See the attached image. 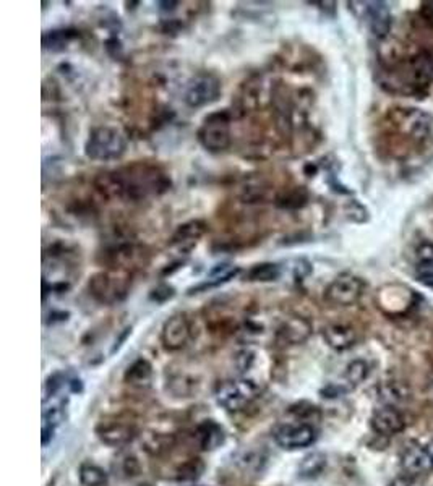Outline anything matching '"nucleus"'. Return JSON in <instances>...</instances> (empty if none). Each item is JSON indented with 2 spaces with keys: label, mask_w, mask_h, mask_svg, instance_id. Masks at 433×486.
<instances>
[{
  "label": "nucleus",
  "mask_w": 433,
  "mask_h": 486,
  "mask_svg": "<svg viewBox=\"0 0 433 486\" xmlns=\"http://www.w3.org/2000/svg\"><path fill=\"white\" fill-rule=\"evenodd\" d=\"M98 192L106 198H119L127 201H143V199L159 197L170 188V179L161 167L148 162L120 167L106 172L94 180Z\"/></svg>",
  "instance_id": "obj_1"
},
{
  "label": "nucleus",
  "mask_w": 433,
  "mask_h": 486,
  "mask_svg": "<svg viewBox=\"0 0 433 486\" xmlns=\"http://www.w3.org/2000/svg\"><path fill=\"white\" fill-rule=\"evenodd\" d=\"M127 151V138L114 126H96L89 131L85 143V154L91 161H115Z\"/></svg>",
  "instance_id": "obj_2"
},
{
  "label": "nucleus",
  "mask_w": 433,
  "mask_h": 486,
  "mask_svg": "<svg viewBox=\"0 0 433 486\" xmlns=\"http://www.w3.org/2000/svg\"><path fill=\"white\" fill-rule=\"evenodd\" d=\"M393 80V86L404 89L406 93H419L428 88V85L433 81V58L425 52L409 57L408 60L396 67Z\"/></svg>",
  "instance_id": "obj_3"
},
{
  "label": "nucleus",
  "mask_w": 433,
  "mask_h": 486,
  "mask_svg": "<svg viewBox=\"0 0 433 486\" xmlns=\"http://www.w3.org/2000/svg\"><path fill=\"white\" fill-rule=\"evenodd\" d=\"M130 284H132V279H130L129 271L112 267L109 271H101L98 272V274H94L91 279H89L88 289L89 294H91L98 302L106 303V305H112V303L120 302V300L127 297Z\"/></svg>",
  "instance_id": "obj_4"
},
{
  "label": "nucleus",
  "mask_w": 433,
  "mask_h": 486,
  "mask_svg": "<svg viewBox=\"0 0 433 486\" xmlns=\"http://www.w3.org/2000/svg\"><path fill=\"white\" fill-rule=\"evenodd\" d=\"M260 396V386L249 378L224 381L216 389V401L229 412H238L249 407Z\"/></svg>",
  "instance_id": "obj_5"
},
{
  "label": "nucleus",
  "mask_w": 433,
  "mask_h": 486,
  "mask_svg": "<svg viewBox=\"0 0 433 486\" xmlns=\"http://www.w3.org/2000/svg\"><path fill=\"white\" fill-rule=\"evenodd\" d=\"M198 140L211 153H219L229 148L232 142L231 133V117L227 112L211 113L203 122Z\"/></svg>",
  "instance_id": "obj_6"
},
{
  "label": "nucleus",
  "mask_w": 433,
  "mask_h": 486,
  "mask_svg": "<svg viewBox=\"0 0 433 486\" xmlns=\"http://www.w3.org/2000/svg\"><path fill=\"white\" fill-rule=\"evenodd\" d=\"M364 289L365 283L359 276L351 274V272H342V274L336 276L324 289V300L331 305L351 307L359 302L364 294Z\"/></svg>",
  "instance_id": "obj_7"
},
{
  "label": "nucleus",
  "mask_w": 433,
  "mask_h": 486,
  "mask_svg": "<svg viewBox=\"0 0 433 486\" xmlns=\"http://www.w3.org/2000/svg\"><path fill=\"white\" fill-rule=\"evenodd\" d=\"M221 96V81L213 74H200L187 83L184 101L188 107L200 109L216 102Z\"/></svg>",
  "instance_id": "obj_8"
},
{
  "label": "nucleus",
  "mask_w": 433,
  "mask_h": 486,
  "mask_svg": "<svg viewBox=\"0 0 433 486\" xmlns=\"http://www.w3.org/2000/svg\"><path fill=\"white\" fill-rule=\"evenodd\" d=\"M274 441L286 451H297L317 441V430L310 423H287L274 431Z\"/></svg>",
  "instance_id": "obj_9"
},
{
  "label": "nucleus",
  "mask_w": 433,
  "mask_h": 486,
  "mask_svg": "<svg viewBox=\"0 0 433 486\" xmlns=\"http://www.w3.org/2000/svg\"><path fill=\"white\" fill-rule=\"evenodd\" d=\"M190 321L182 313H179V315L170 316L164 322L161 331V342L168 351L177 352L182 351L185 345H187L188 340H190Z\"/></svg>",
  "instance_id": "obj_10"
},
{
  "label": "nucleus",
  "mask_w": 433,
  "mask_h": 486,
  "mask_svg": "<svg viewBox=\"0 0 433 486\" xmlns=\"http://www.w3.org/2000/svg\"><path fill=\"white\" fill-rule=\"evenodd\" d=\"M370 425L378 434L396 436L406 428V419L396 407L383 406L373 412Z\"/></svg>",
  "instance_id": "obj_11"
},
{
  "label": "nucleus",
  "mask_w": 433,
  "mask_h": 486,
  "mask_svg": "<svg viewBox=\"0 0 433 486\" xmlns=\"http://www.w3.org/2000/svg\"><path fill=\"white\" fill-rule=\"evenodd\" d=\"M65 399L57 396H49L44 401L43 408V426H41V439L43 444H47L49 439H52L54 431L57 430V426L62 425V421L65 420Z\"/></svg>",
  "instance_id": "obj_12"
},
{
  "label": "nucleus",
  "mask_w": 433,
  "mask_h": 486,
  "mask_svg": "<svg viewBox=\"0 0 433 486\" xmlns=\"http://www.w3.org/2000/svg\"><path fill=\"white\" fill-rule=\"evenodd\" d=\"M401 469L406 476H421L433 472V464L428 456L425 446L421 444H412L408 449H404L401 456Z\"/></svg>",
  "instance_id": "obj_13"
},
{
  "label": "nucleus",
  "mask_w": 433,
  "mask_h": 486,
  "mask_svg": "<svg viewBox=\"0 0 433 486\" xmlns=\"http://www.w3.org/2000/svg\"><path fill=\"white\" fill-rule=\"evenodd\" d=\"M312 334V324L309 320L300 316L289 318L279 326L276 340L282 345H297L305 342Z\"/></svg>",
  "instance_id": "obj_14"
},
{
  "label": "nucleus",
  "mask_w": 433,
  "mask_h": 486,
  "mask_svg": "<svg viewBox=\"0 0 433 486\" xmlns=\"http://www.w3.org/2000/svg\"><path fill=\"white\" fill-rule=\"evenodd\" d=\"M398 124L403 130V133L409 135L410 138L422 140L425 138L430 131V117L425 112H422L421 109H403L399 112Z\"/></svg>",
  "instance_id": "obj_15"
},
{
  "label": "nucleus",
  "mask_w": 433,
  "mask_h": 486,
  "mask_svg": "<svg viewBox=\"0 0 433 486\" xmlns=\"http://www.w3.org/2000/svg\"><path fill=\"white\" fill-rule=\"evenodd\" d=\"M365 15H367L370 31L373 36H377L378 39L386 38L393 23L390 7L385 2H368L365 3Z\"/></svg>",
  "instance_id": "obj_16"
},
{
  "label": "nucleus",
  "mask_w": 433,
  "mask_h": 486,
  "mask_svg": "<svg viewBox=\"0 0 433 486\" xmlns=\"http://www.w3.org/2000/svg\"><path fill=\"white\" fill-rule=\"evenodd\" d=\"M323 339L331 349H335L337 352H344L354 347L355 342H357V333H355L353 326L335 322V324H328L326 328H323Z\"/></svg>",
  "instance_id": "obj_17"
},
{
  "label": "nucleus",
  "mask_w": 433,
  "mask_h": 486,
  "mask_svg": "<svg viewBox=\"0 0 433 486\" xmlns=\"http://www.w3.org/2000/svg\"><path fill=\"white\" fill-rule=\"evenodd\" d=\"M135 428L125 421H107L98 428V436L107 446H124L132 441Z\"/></svg>",
  "instance_id": "obj_18"
},
{
  "label": "nucleus",
  "mask_w": 433,
  "mask_h": 486,
  "mask_svg": "<svg viewBox=\"0 0 433 486\" xmlns=\"http://www.w3.org/2000/svg\"><path fill=\"white\" fill-rule=\"evenodd\" d=\"M206 232V224L203 221H190L185 222V224L179 225V229L175 230V234L173 235V245L185 250L193 248V245H197L198 240H200Z\"/></svg>",
  "instance_id": "obj_19"
},
{
  "label": "nucleus",
  "mask_w": 433,
  "mask_h": 486,
  "mask_svg": "<svg viewBox=\"0 0 433 486\" xmlns=\"http://www.w3.org/2000/svg\"><path fill=\"white\" fill-rule=\"evenodd\" d=\"M197 438L201 449H205V451H214V449H218L221 444L224 443L225 434H224V430L221 428L216 421L208 420L198 426Z\"/></svg>",
  "instance_id": "obj_20"
},
{
  "label": "nucleus",
  "mask_w": 433,
  "mask_h": 486,
  "mask_svg": "<svg viewBox=\"0 0 433 486\" xmlns=\"http://www.w3.org/2000/svg\"><path fill=\"white\" fill-rule=\"evenodd\" d=\"M410 396L409 388L399 381H386L378 386V397L385 402V406L396 407L398 404H404Z\"/></svg>",
  "instance_id": "obj_21"
},
{
  "label": "nucleus",
  "mask_w": 433,
  "mask_h": 486,
  "mask_svg": "<svg viewBox=\"0 0 433 486\" xmlns=\"http://www.w3.org/2000/svg\"><path fill=\"white\" fill-rule=\"evenodd\" d=\"M241 269L238 267H232L231 265H219L216 269H213L210 272V277L206 283H203L200 285H197V287L190 289V294L198 292V290H205V289H211V287H218L221 284L229 283V280L232 279V277H236Z\"/></svg>",
  "instance_id": "obj_22"
},
{
  "label": "nucleus",
  "mask_w": 433,
  "mask_h": 486,
  "mask_svg": "<svg viewBox=\"0 0 433 486\" xmlns=\"http://www.w3.org/2000/svg\"><path fill=\"white\" fill-rule=\"evenodd\" d=\"M281 277V267L276 263H260L250 267L245 274V280L250 283H273Z\"/></svg>",
  "instance_id": "obj_23"
},
{
  "label": "nucleus",
  "mask_w": 433,
  "mask_h": 486,
  "mask_svg": "<svg viewBox=\"0 0 433 486\" xmlns=\"http://www.w3.org/2000/svg\"><path fill=\"white\" fill-rule=\"evenodd\" d=\"M416 271L422 279H433V243L423 242L417 247Z\"/></svg>",
  "instance_id": "obj_24"
},
{
  "label": "nucleus",
  "mask_w": 433,
  "mask_h": 486,
  "mask_svg": "<svg viewBox=\"0 0 433 486\" xmlns=\"http://www.w3.org/2000/svg\"><path fill=\"white\" fill-rule=\"evenodd\" d=\"M80 481L83 486H107L109 483V476L104 472V469L91 462H85L80 465L78 470Z\"/></svg>",
  "instance_id": "obj_25"
},
{
  "label": "nucleus",
  "mask_w": 433,
  "mask_h": 486,
  "mask_svg": "<svg viewBox=\"0 0 433 486\" xmlns=\"http://www.w3.org/2000/svg\"><path fill=\"white\" fill-rule=\"evenodd\" d=\"M326 467V456L323 452H312L302 459L299 465V474L304 478H313L318 476Z\"/></svg>",
  "instance_id": "obj_26"
},
{
  "label": "nucleus",
  "mask_w": 433,
  "mask_h": 486,
  "mask_svg": "<svg viewBox=\"0 0 433 486\" xmlns=\"http://www.w3.org/2000/svg\"><path fill=\"white\" fill-rule=\"evenodd\" d=\"M151 376H153L151 365L142 358V360H137L132 366L129 368L127 375H125V379L129 381V384L143 388V386L150 384Z\"/></svg>",
  "instance_id": "obj_27"
},
{
  "label": "nucleus",
  "mask_w": 433,
  "mask_h": 486,
  "mask_svg": "<svg viewBox=\"0 0 433 486\" xmlns=\"http://www.w3.org/2000/svg\"><path fill=\"white\" fill-rule=\"evenodd\" d=\"M71 38H74L71 31H49V33L43 36V47L47 49V51H62V49H65V45L70 43Z\"/></svg>",
  "instance_id": "obj_28"
},
{
  "label": "nucleus",
  "mask_w": 433,
  "mask_h": 486,
  "mask_svg": "<svg viewBox=\"0 0 433 486\" xmlns=\"http://www.w3.org/2000/svg\"><path fill=\"white\" fill-rule=\"evenodd\" d=\"M368 376V365L365 360H354L351 362L346 368L344 379L346 383L351 386V388H355L360 383H364L365 378Z\"/></svg>",
  "instance_id": "obj_29"
},
{
  "label": "nucleus",
  "mask_w": 433,
  "mask_h": 486,
  "mask_svg": "<svg viewBox=\"0 0 433 486\" xmlns=\"http://www.w3.org/2000/svg\"><path fill=\"white\" fill-rule=\"evenodd\" d=\"M307 203V192L302 188H296L292 192L284 193L278 198V206L281 208H300Z\"/></svg>",
  "instance_id": "obj_30"
},
{
  "label": "nucleus",
  "mask_w": 433,
  "mask_h": 486,
  "mask_svg": "<svg viewBox=\"0 0 433 486\" xmlns=\"http://www.w3.org/2000/svg\"><path fill=\"white\" fill-rule=\"evenodd\" d=\"M174 289L170 287V285H166V284H162V285H157V287L153 290L151 292V300H156V302H166V300H169V298H173L174 297Z\"/></svg>",
  "instance_id": "obj_31"
},
{
  "label": "nucleus",
  "mask_w": 433,
  "mask_h": 486,
  "mask_svg": "<svg viewBox=\"0 0 433 486\" xmlns=\"http://www.w3.org/2000/svg\"><path fill=\"white\" fill-rule=\"evenodd\" d=\"M346 212H347V216H349V219H353L355 222H364V221H367V217H368L367 210H365L362 204H359V210L355 211L353 201L346 206Z\"/></svg>",
  "instance_id": "obj_32"
},
{
  "label": "nucleus",
  "mask_w": 433,
  "mask_h": 486,
  "mask_svg": "<svg viewBox=\"0 0 433 486\" xmlns=\"http://www.w3.org/2000/svg\"><path fill=\"white\" fill-rule=\"evenodd\" d=\"M422 16L425 18V20L433 25V2L430 3H423L422 7Z\"/></svg>",
  "instance_id": "obj_33"
},
{
  "label": "nucleus",
  "mask_w": 433,
  "mask_h": 486,
  "mask_svg": "<svg viewBox=\"0 0 433 486\" xmlns=\"http://www.w3.org/2000/svg\"><path fill=\"white\" fill-rule=\"evenodd\" d=\"M157 5H159L161 12H174L179 2H157Z\"/></svg>",
  "instance_id": "obj_34"
},
{
  "label": "nucleus",
  "mask_w": 433,
  "mask_h": 486,
  "mask_svg": "<svg viewBox=\"0 0 433 486\" xmlns=\"http://www.w3.org/2000/svg\"><path fill=\"white\" fill-rule=\"evenodd\" d=\"M390 486H412L410 485V478L409 476H398V478H395L393 481H391Z\"/></svg>",
  "instance_id": "obj_35"
},
{
  "label": "nucleus",
  "mask_w": 433,
  "mask_h": 486,
  "mask_svg": "<svg viewBox=\"0 0 433 486\" xmlns=\"http://www.w3.org/2000/svg\"><path fill=\"white\" fill-rule=\"evenodd\" d=\"M425 449H427L428 456H430V461H432V464H433V439H432L430 443L425 444Z\"/></svg>",
  "instance_id": "obj_36"
}]
</instances>
